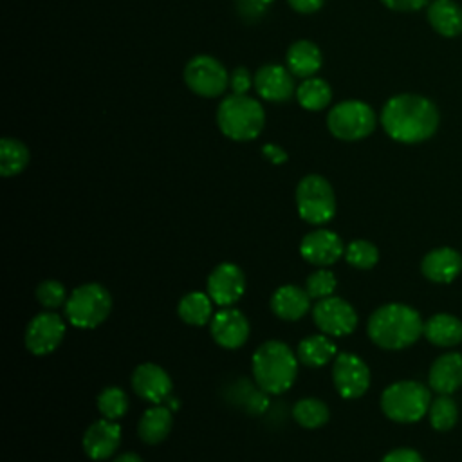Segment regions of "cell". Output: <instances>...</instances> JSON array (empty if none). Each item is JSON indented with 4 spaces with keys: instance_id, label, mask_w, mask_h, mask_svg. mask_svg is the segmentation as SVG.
<instances>
[{
    "instance_id": "cell-1",
    "label": "cell",
    "mask_w": 462,
    "mask_h": 462,
    "mask_svg": "<svg viewBox=\"0 0 462 462\" xmlns=\"http://www.w3.org/2000/svg\"><path fill=\"white\" fill-rule=\"evenodd\" d=\"M439 110L435 103L419 94H397L381 110L384 132L397 143L417 144L430 139L439 128Z\"/></svg>"
},
{
    "instance_id": "cell-2",
    "label": "cell",
    "mask_w": 462,
    "mask_h": 462,
    "mask_svg": "<svg viewBox=\"0 0 462 462\" xmlns=\"http://www.w3.org/2000/svg\"><path fill=\"white\" fill-rule=\"evenodd\" d=\"M424 330L420 314L404 303H386L372 312L366 332L381 348L401 350L413 345Z\"/></svg>"
},
{
    "instance_id": "cell-3",
    "label": "cell",
    "mask_w": 462,
    "mask_h": 462,
    "mask_svg": "<svg viewBox=\"0 0 462 462\" xmlns=\"http://www.w3.org/2000/svg\"><path fill=\"white\" fill-rule=\"evenodd\" d=\"M298 356L278 339L262 343L253 354V375L256 384L267 393H283L298 375Z\"/></svg>"
},
{
    "instance_id": "cell-4",
    "label": "cell",
    "mask_w": 462,
    "mask_h": 462,
    "mask_svg": "<svg viewBox=\"0 0 462 462\" xmlns=\"http://www.w3.org/2000/svg\"><path fill=\"white\" fill-rule=\"evenodd\" d=\"M263 123L265 114L262 105L245 94H231L218 105L217 125L220 132L233 141H251L258 137Z\"/></svg>"
},
{
    "instance_id": "cell-5",
    "label": "cell",
    "mask_w": 462,
    "mask_h": 462,
    "mask_svg": "<svg viewBox=\"0 0 462 462\" xmlns=\"http://www.w3.org/2000/svg\"><path fill=\"white\" fill-rule=\"evenodd\" d=\"M431 404L430 390L419 381H397L381 395L383 413L395 422H417Z\"/></svg>"
},
{
    "instance_id": "cell-6",
    "label": "cell",
    "mask_w": 462,
    "mask_h": 462,
    "mask_svg": "<svg viewBox=\"0 0 462 462\" xmlns=\"http://www.w3.org/2000/svg\"><path fill=\"white\" fill-rule=\"evenodd\" d=\"M110 310L112 296L96 282L76 287L65 303V316L76 328H96L108 318Z\"/></svg>"
},
{
    "instance_id": "cell-7",
    "label": "cell",
    "mask_w": 462,
    "mask_h": 462,
    "mask_svg": "<svg viewBox=\"0 0 462 462\" xmlns=\"http://www.w3.org/2000/svg\"><path fill=\"white\" fill-rule=\"evenodd\" d=\"M327 128L341 141H359L374 132L375 112L365 101L346 99L330 108Z\"/></svg>"
},
{
    "instance_id": "cell-8",
    "label": "cell",
    "mask_w": 462,
    "mask_h": 462,
    "mask_svg": "<svg viewBox=\"0 0 462 462\" xmlns=\"http://www.w3.org/2000/svg\"><path fill=\"white\" fill-rule=\"evenodd\" d=\"M296 208L309 224H325L336 213V197L330 182L316 173L305 175L296 186Z\"/></svg>"
},
{
    "instance_id": "cell-9",
    "label": "cell",
    "mask_w": 462,
    "mask_h": 462,
    "mask_svg": "<svg viewBox=\"0 0 462 462\" xmlns=\"http://www.w3.org/2000/svg\"><path fill=\"white\" fill-rule=\"evenodd\" d=\"M184 83L188 88L202 97H217L229 85L226 67L213 56H193L184 67Z\"/></svg>"
},
{
    "instance_id": "cell-10",
    "label": "cell",
    "mask_w": 462,
    "mask_h": 462,
    "mask_svg": "<svg viewBox=\"0 0 462 462\" xmlns=\"http://www.w3.org/2000/svg\"><path fill=\"white\" fill-rule=\"evenodd\" d=\"M332 381L343 399H357L370 386V370L356 354L341 352L334 357Z\"/></svg>"
},
{
    "instance_id": "cell-11",
    "label": "cell",
    "mask_w": 462,
    "mask_h": 462,
    "mask_svg": "<svg viewBox=\"0 0 462 462\" xmlns=\"http://www.w3.org/2000/svg\"><path fill=\"white\" fill-rule=\"evenodd\" d=\"M312 318L316 327L328 336H346L357 327V314L354 307L337 296L318 300L312 307Z\"/></svg>"
},
{
    "instance_id": "cell-12",
    "label": "cell",
    "mask_w": 462,
    "mask_h": 462,
    "mask_svg": "<svg viewBox=\"0 0 462 462\" xmlns=\"http://www.w3.org/2000/svg\"><path fill=\"white\" fill-rule=\"evenodd\" d=\"M65 336V323L56 312L36 314L25 328V348L34 356L54 352Z\"/></svg>"
},
{
    "instance_id": "cell-13",
    "label": "cell",
    "mask_w": 462,
    "mask_h": 462,
    "mask_svg": "<svg viewBox=\"0 0 462 462\" xmlns=\"http://www.w3.org/2000/svg\"><path fill=\"white\" fill-rule=\"evenodd\" d=\"M245 291V276L235 263H218L208 276V294L213 303L229 307L242 298Z\"/></svg>"
},
{
    "instance_id": "cell-14",
    "label": "cell",
    "mask_w": 462,
    "mask_h": 462,
    "mask_svg": "<svg viewBox=\"0 0 462 462\" xmlns=\"http://www.w3.org/2000/svg\"><path fill=\"white\" fill-rule=\"evenodd\" d=\"M134 392L152 404H162L171 395V379L166 370L155 363H141L132 372Z\"/></svg>"
},
{
    "instance_id": "cell-15",
    "label": "cell",
    "mask_w": 462,
    "mask_h": 462,
    "mask_svg": "<svg viewBox=\"0 0 462 462\" xmlns=\"http://www.w3.org/2000/svg\"><path fill=\"white\" fill-rule=\"evenodd\" d=\"M300 254L309 263L325 267L332 265L336 260H339L341 254H345V245L337 233L330 229H316L303 236L300 244Z\"/></svg>"
},
{
    "instance_id": "cell-16",
    "label": "cell",
    "mask_w": 462,
    "mask_h": 462,
    "mask_svg": "<svg viewBox=\"0 0 462 462\" xmlns=\"http://www.w3.org/2000/svg\"><path fill=\"white\" fill-rule=\"evenodd\" d=\"M211 337L222 348H238L249 337V321L236 309H222L209 321Z\"/></svg>"
},
{
    "instance_id": "cell-17",
    "label": "cell",
    "mask_w": 462,
    "mask_h": 462,
    "mask_svg": "<svg viewBox=\"0 0 462 462\" xmlns=\"http://www.w3.org/2000/svg\"><path fill=\"white\" fill-rule=\"evenodd\" d=\"M121 442V428L116 420L99 419L92 422L83 433V451L92 460L110 458Z\"/></svg>"
},
{
    "instance_id": "cell-18",
    "label": "cell",
    "mask_w": 462,
    "mask_h": 462,
    "mask_svg": "<svg viewBox=\"0 0 462 462\" xmlns=\"http://www.w3.org/2000/svg\"><path fill=\"white\" fill-rule=\"evenodd\" d=\"M291 74L292 72L283 65H263L256 70L253 85L262 99L282 103L294 92V79Z\"/></svg>"
},
{
    "instance_id": "cell-19",
    "label": "cell",
    "mask_w": 462,
    "mask_h": 462,
    "mask_svg": "<svg viewBox=\"0 0 462 462\" xmlns=\"http://www.w3.org/2000/svg\"><path fill=\"white\" fill-rule=\"evenodd\" d=\"M430 388L442 395H451L462 386V354L448 352L437 357L428 374Z\"/></svg>"
},
{
    "instance_id": "cell-20",
    "label": "cell",
    "mask_w": 462,
    "mask_h": 462,
    "mask_svg": "<svg viewBox=\"0 0 462 462\" xmlns=\"http://www.w3.org/2000/svg\"><path fill=\"white\" fill-rule=\"evenodd\" d=\"M420 271L435 283H449L462 271V256L451 247H437L422 258Z\"/></svg>"
},
{
    "instance_id": "cell-21",
    "label": "cell",
    "mask_w": 462,
    "mask_h": 462,
    "mask_svg": "<svg viewBox=\"0 0 462 462\" xmlns=\"http://www.w3.org/2000/svg\"><path fill=\"white\" fill-rule=\"evenodd\" d=\"M310 300L305 289L291 283L282 285L271 296V310L285 321H296L309 312Z\"/></svg>"
},
{
    "instance_id": "cell-22",
    "label": "cell",
    "mask_w": 462,
    "mask_h": 462,
    "mask_svg": "<svg viewBox=\"0 0 462 462\" xmlns=\"http://www.w3.org/2000/svg\"><path fill=\"white\" fill-rule=\"evenodd\" d=\"M426 18L440 36L453 38L462 34V7L453 0H433L428 4Z\"/></svg>"
},
{
    "instance_id": "cell-23",
    "label": "cell",
    "mask_w": 462,
    "mask_h": 462,
    "mask_svg": "<svg viewBox=\"0 0 462 462\" xmlns=\"http://www.w3.org/2000/svg\"><path fill=\"white\" fill-rule=\"evenodd\" d=\"M173 426L171 410L164 404H155L153 408L146 410L137 424L139 439L146 444H159L162 442Z\"/></svg>"
},
{
    "instance_id": "cell-24",
    "label": "cell",
    "mask_w": 462,
    "mask_h": 462,
    "mask_svg": "<svg viewBox=\"0 0 462 462\" xmlns=\"http://www.w3.org/2000/svg\"><path fill=\"white\" fill-rule=\"evenodd\" d=\"M287 69L300 78H312L321 67V51L309 40H298L287 49Z\"/></svg>"
},
{
    "instance_id": "cell-25",
    "label": "cell",
    "mask_w": 462,
    "mask_h": 462,
    "mask_svg": "<svg viewBox=\"0 0 462 462\" xmlns=\"http://www.w3.org/2000/svg\"><path fill=\"white\" fill-rule=\"evenodd\" d=\"M422 334L437 346H455L462 341V321L451 314H435L424 323Z\"/></svg>"
},
{
    "instance_id": "cell-26",
    "label": "cell",
    "mask_w": 462,
    "mask_h": 462,
    "mask_svg": "<svg viewBox=\"0 0 462 462\" xmlns=\"http://www.w3.org/2000/svg\"><path fill=\"white\" fill-rule=\"evenodd\" d=\"M177 312H179V318L188 325H195V327L206 325L213 318V300L209 298L208 292H200V291L188 292L180 298L177 305Z\"/></svg>"
},
{
    "instance_id": "cell-27",
    "label": "cell",
    "mask_w": 462,
    "mask_h": 462,
    "mask_svg": "<svg viewBox=\"0 0 462 462\" xmlns=\"http://www.w3.org/2000/svg\"><path fill=\"white\" fill-rule=\"evenodd\" d=\"M298 361L303 363L305 366L318 368L327 363H330L337 354H336V345L323 334L309 336L298 345Z\"/></svg>"
},
{
    "instance_id": "cell-28",
    "label": "cell",
    "mask_w": 462,
    "mask_h": 462,
    "mask_svg": "<svg viewBox=\"0 0 462 462\" xmlns=\"http://www.w3.org/2000/svg\"><path fill=\"white\" fill-rule=\"evenodd\" d=\"M27 164L29 148L14 137H4L0 141V173L4 177H13L22 173Z\"/></svg>"
},
{
    "instance_id": "cell-29",
    "label": "cell",
    "mask_w": 462,
    "mask_h": 462,
    "mask_svg": "<svg viewBox=\"0 0 462 462\" xmlns=\"http://www.w3.org/2000/svg\"><path fill=\"white\" fill-rule=\"evenodd\" d=\"M298 103L307 110H321L328 106L332 99L330 85L321 78H305L296 88Z\"/></svg>"
},
{
    "instance_id": "cell-30",
    "label": "cell",
    "mask_w": 462,
    "mask_h": 462,
    "mask_svg": "<svg viewBox=\"0 0 462 462\" xmlns=\"http://www.w3.org/2000/svg\"><path fill=\"white\" fill-rule=\"evenodd\" d=\"M328 406L316 399V397H305L300 399L294 406H292V417L294 420L307 430H314V428H321L323 424H327L328 420Z\"/></svg>"
},
{
    "instance_id": "cell-31",
    "label": "cell",
    "mask_w": 462,
    "mask_h": 462,
    "mask_svg": "<svg viewBox=\"0 0 462 462\" xmlns=\"http://www.w3.org/2000/svg\"><path fill=\"white\" fill-rule=\"evenodd\" d=\"M97 410L105 419L116 420L128 410V395L119 386H108L97 395Z\"/></svg>"
},
{
    "instance_id": "cell-32",
    "label": "cell",
    "mask_w": 462,
    "mask_h": 462,
    "mask_svg": "<svg viewBox=\"0 0 462 462\" xmlns=\"http://www.w3.org/2000/svg\"><path fill=\"white\" fill-rule=\"evenodd\" d=\"M428 415H430L431 426L437 431H446V430H451L455 426L458 411H457L455 401L449 395L439 393V397L430 404Z\"/></svg>"
},
{
    "instance_id": "cell-33",
    "label": "cell",
    "mask_w": 462,
    "mask_h": 462,
    "mask_svg": "<svg viewBox=\"0 0 462 462\" xmlns=\"http://www.w3.org/2000/svg\"><path fill=\"white\" fill-rule=\"evenodd\" d=\"M345 258L356 269H372L379 260V251L372 242L359 238L345 247Z\"/></svg>"
},
{
    "instance_id": "cell-34",
    "label": "cell",
    "mask_w": 462,
    "mask_h": 462,
    "mask_svg": "<svg viewBox=\"0 0 462 462\" xmlns=\"http://www.w3.org/2000/svg\"><path fill=\"white\" fill-rule=\"evenodd\" d=\"M336 276L328 269H316L312 274H309L305 282V291L312 300H323L334 294L336 291Z\"/></svg>"
},
{
    "instance_id": "cell-35",
    "label": "cell",
    "mask_w": 462,
    "mask_h": 462,
    "mask_svg": "<svg viewBox=\"0 0 462 462\" xmlns=\"http://www.w3.org/2000/svg\"><path fill=\"white\" fill-rule=\"evenodd\" d=\"M67 291L58 280H43L36 287V300L45 309H58L67 303Z\"/></svg>"
},
{
    "instance_id": "cell-36",
    "label": "cell",
    "mask_w": 462,
    "mask_h": 462,
    "mask_svg": "<svg viewBox=\"0 0 462 462\" xmlns=\"http://www.w3.org/2000/svg\"><path fill=\"white\" fill-rule=\"evenodd\" d=\"M251 76L245 67H236L229 76V85L233 88V94H245L251 88Z\"/></svg>"
},
{
    "instance_id": "cell-37",
    "label": "cell",
    "mask_w": 462,
    "mask_h": 462,
    "mask_svg": "<svg viewBox=\"0 0 462 462\" xmlns=\"http://www.w3.org/2000/svg\"><path fill=\"white\" fill-rule=\"evenodd\" d=\"M381 462H422V457L410 448H399L383 457Z\"/></svg>"
},
{
    "instance_id": "cell-38",
    "label": "cell",
    "mask_w": 462,
    "mask_h": 462,
    "mask_svg": "<svg viewBox=\"0 0 462 462\" xmlns=\"http://www.w3.org/2000/svg\"><path fill=\"white\" fill-rule=\"evenodd\" d=\"M383 5H386L392 11H401V13H410V11H419L422 9L428 0H381Z\"/></svg>"
},
{
    "instance_id": "cell-39",
    "label": "cell",
    "mask_w": 462,
    "mask_h": 462,
    "mask_svg": "<svg viewBox=\"0 0 462 462\" xmlns=\"http://www.w3.org/2000/svg\"><path fill=\"white\" fill-rule=\"evenodd\" d=\"M289 5L296 11V13H301V14H310V13H316L325 0H287Z\"/></svg>"
},
{
    "instance_id": "cell-40",
    "label": "cell",
    "mask_w": 462,
    "mask_h": 462,
    "mask_svg": "<svg viewBox=\"0 0 462 462\" xmlns=\"http://www.w3.org/2000/svg\"><path fill=\"white\" fill-rule=\"evenodd\" d=\"M262 153L265 155V159H269L273 164H282L287 161V153L283 148H280L278 144H273V143H267L263 148H262Z\"/></svg>"
},
{
    "instance_id": "cell-41",
    "label": "cell",
    "mask_w": 462,
    "mask_h": 462,
    "mask_svg": "<svg viewBox=\"0 0 462 462\" xmlns=\"http://www.w3.org/2000/svg\"><path fill=\"white\" fill-rule=\"evenodd\" d=\"M112 462H143V460L137 453H123V455L116 457Z\"/></svg>"
}]
</instances>
